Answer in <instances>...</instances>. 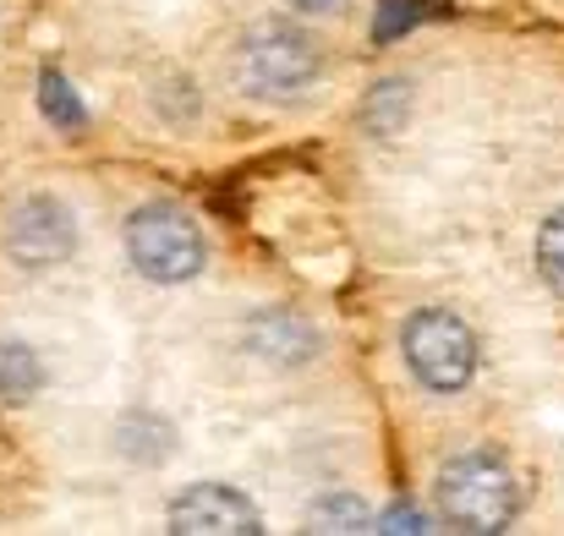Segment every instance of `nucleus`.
Here are the masks:
<instances>
[{"mask_svg":"<svg viewBox=\"0 0 564 536\" xmlns=\"http://www.w3.org/2000/svg\"><path fill=\"white\" fill-rule=\"evenodd\" d=\"M39 383H44V372L28 346H0V405H28L39 394Z\"/></svg>","mask_w":564,"mask_h":536,"instance_id":"0eeeda50","label":"nucleus"},{"mask_svg":"<svg viewBox=\"0 0 564 536\" xmlns=\"http://www.w3.org/2000/svg\"><path fill=\"white\" fill-rule=\"evenodd\" d=\"M171 532H182V536H258L263 532V515H258L236 488L197 482V488H187V493L171 504Z\"/></svg>","mask_w":564,"mask_h":536,"instance_id":"423d86ee","label":"nucleus"},{"mask_svg":"<svg viewBox=\"0 0 564 536\" xmlns=\"http://www.w3.org/2000/svg\"><path fill=\"white\" fill-rule=\"evenodd\" d=\"M313 526H318V532H357V526H368V510H362L357 499L318 504V510H313Z\"/></svg>","mask_w":564,"mask_h":536,"instance_id":"9d476101","label":"nucleus"},{"mask_svg":"<svg viewBox=\"0 0 564 536\" xmlns=\"http://www.w3.org/2000/svg\"><path fill=\"white\" fill-rule=\"evenodd\" d=\"M538 274L554 296H564V208L549 214L543 230H538Z\"/></svg>","mask_w":564,"mask_h":536,"instance_id":"6e6552de","label":"nucleus"},{"mask_svg":"<svg viewBox=\"0 0 564 536\" xmlns=\"http://www.w3.org/2000/svg\"><path fill=\"white\" fill-rule=\"evenodd\" d=\"M39 105H44V116H50L55 127H66V132L83 127V105H77V94L66 88L61 72H44V83H39Z\"/></svg>","mask_w":564,"mask_h":536,"instance_id":"1a4fd4ad","label":"nucleus"},{"mask_svg":"<svg viewBox=\"0 0 564 536\" xmlns=\"http://www.w3.org/2000/svg\"><path fill=\"white\" fill-rule=\"evenodd\" d=\"M241 83L258 99H302L318 83V44L296 22H258L241 39Z\"/></svg>","mask_w":564,"mask_h":536,"instance_id":"f03ea898","label":"nucleus"},{"mask_svg":"<svg viewBox=\"0 0 564 536\" xmlns=\"http://www.w3.org/2000/svg\"><path fill=\"white\" fill-rule=\"evenodd\" d=\"M438 510L455 532L488 536L505 532L521 510V493H516V477L505 460L494 455H455L444 471H438Z\"/></svg>","mask_w":564,"mask_h":536,"instance_id":"f257e3e1","label":"nucleus"},{"mask_svg":"<svg viewBox=\"0 0 564 536\" xmlns=\"http://www.w3.org/2000/svg\"><path fill=\"white\" fill-rule=\"evenodd\" d=\"M127 258L154 285H182L203 269V230L176 203H149L127 219Z\"/></svg>","mask_w":564,"mask_h":536,"instance_id":"7ed1b4c3","label":"nucleus"},{"mask_svg":"<svg viewBox=\"0 0 564 536\" xmlns=\"http://www.w3.org/2000/svg\"><path fill=\"white\" fill-rule=\"evenodd\" d=\"M373 532H427V526H422V515H416V510H389V515H383V526H373Z\"/></svg>","mask_w":564,"mask_h":536,"instance_id":"9b49d317","label":"nucleus"},{"mask_svg":"<svg viewBox=\"0 0 564 536\" xmlns=\"http://www.w3.org/2000/svg\"><path fill=\"white\" fill-rule=\"evenodd\" d=\"M0 241H6V252H11L22 269H50V263H66V258H72L77 225H72L66 203H55V197H22V203L6 214Z\"/></svg>","mask_w":564,"mask_h":536,"instance_id":"39448f33","label":"nucleus"},{"mask_svg":"<svg viewBox=\"0 0 564 536\" xmlns=\"http://www.w3.org/2000/svg\"><path fill=\"white\" fill-rule=\"evenodd\" d=\"M291 6H296V11H313V17H335L346 0H291Z\"/></svg>","mask_w":564,"mask_h":536,"instance_id":"f8f14e48","label":"nucleus"},{"mask_svg":"<svg viewBox=\"0 0 564 536\" xmlns=\"http://www.w3.org/2000/svg\"><path fill=\"white\" fill-rule=\"evenodd\" d=\"M405 361L433 394H455L477 372V335L455 313L427 307L405 324Z\"/></svg>","mask_w":564,"mask_h":536,"instance_id":"20e7f679","label":"nucleus"}]
</instances>
